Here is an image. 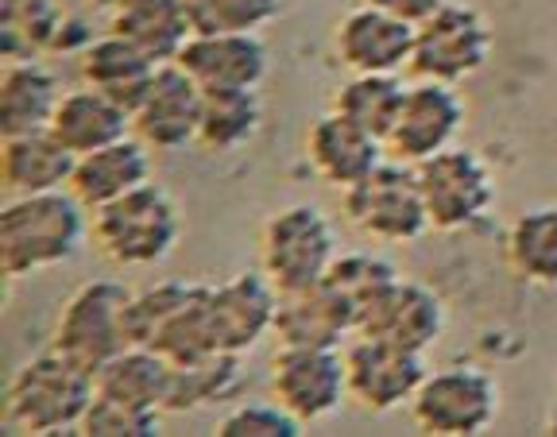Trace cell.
<instances>
[{"label": "cell", "mask_w": 557, "mask_h": 437, "mask_svg": "<svg viewBox=\"0 0 557 437\" xmlns=\"http://www.w3.org/2000/svg\"><path fill=\"white\" fill-rule=\"evenodd\" d=\"M86 213L70 190L16 193L0 210V272L27 279L70 263L89 237Z\"/></svg>", "instance_id": "cell-1"}, {"label": "cell", "mask_w": 557, "mask_h": 437, "mask_svg": "<svg viewBox=\"0 0 557 437\" xmlns=\"http://www.w3.org/2000/svg\"><path fill=\"white\" fill-rule=\"evenodd\" d=\"M97 395L94 372L47 349L16 367L4 391V429L9 434H78Z\"/></svg>", "instance_id": "cell-2"}, {"label": "cell", "mask_w": 557, "mask_h": 437, "mask_svg": "<svg viewBox=\"0 0 557 437\" xmlns=\"http://www.w3.org/2000/svg\"><path fill=\"white\" fill-rule=\"evenodd\" d=\"M178 237L183 217L159 183H144L89 217V240L116 267H156L178 248Z\"/></svg>", "instance_id": "cell-3"}, {"label": "cell", "mask_w": 557, "mask_h": 437, "mask_svg": "<svg viewBox=\"0 0 557 437\" xmlns=\"http://www.w3.org/2000/svg\"><path fill=\"white\" fill-rule=\"evenodd\" d=\"M337 255V233L310 201L283 205L260 228V272L275 283L278 295L322 283Z\"/></svg>", "instance_id": "cell-4"}, {"label": "cell", "mask_w": 557, "mask_h": 437, "mask_svg": "<svg viewBox=\"0 0 557 437\" xmlns=\"http://www.w3.org/2000/svg\"><path fill=\"white\" fill-rule=\"evenodd\" d=\"M348 225L375 245H410L430 228L418 171L399 159H383L372 175L341 190Z\"/></svg>", "instance_id": "cell-5"}, {"label": "cell", "mask_w": 557, "mask_h": 437, "mask_svg": "<svg viewBox=\"0 0 557 437\" xmlns=\"http://www.w3.org/2000/svg\"><path fill=\"white\" fill-rule=\"evenodd\" d=\"M128 298L132 290L113 279L82 283L54 317L51 349H59L62 357L89 367L97 376V367H104L116 352L128 349V325H124Z\"/></svg>", "instance_id": "cell-6"}, {"label": "cell", "mask_w": 557, "mask_h": 437, "mask_svg": "<svg viewBox=\"0 0 557 437\" xmlns=\"http://www.w3.org/2000/svg\"><path fill=\"white\" fill-rule=\"evenodd\" d=\"M499 414V387L484 367L445 364L426 372L410 399V419L430 437H476Z\"/></svg>", "instance_id": "cell-7"}, {"label": "cell", "mask_w": 557, "mask_h": 437, "mask_svg": "<svg viewBox=\"0 0 557 437\" xmlns=\"http://www.w3.org/2000/svg\"><path fill=\"white\" fill-rule=\"evenodd\" d=\"M487 59H492V27L472 4L445 0L434 16L414 27V54H410L414 78L461 86L484 71Z\"/></svg>", "instance_id": "cell-8"}, {"label": "cell", "mask_w": 557, "mask_h": 437, "mask_svg": "<svg viewBox=\"0 0 557 437\" xmlns=\"http://www.w3.org/2000/svg\"><path fill=\"white\" fill-rule=\"evenodd\" d=\"M414 171L434 233H465V228L480 225L492 210V201H496L492 166L461 143L437 151L434 159L418 163Z\"/></svg>", "instance_id": "cell-9"}, {"label": "cell", "mask_w": 557, "mask_h": 437, "mask_svg": "<svg viewBox=\"0 0 557 437\" xmlns=\"http://www.w3.org/2000/svg\"><path fill=\"white\" fill-rule=\"evenodd\" d=\"M271 399L302 426L325 422L348 399L345 352L341 349H275L268 372Z\"/></svg>", "instance_id": "cell-10"}, {"label": "cell", "mask_w": 557, "mask_h": 437, "mask_svg": "<svg viewBox=\"0 0 557 437\" xmlns=\"http://www.w3.org/2000/svg\"><path fill=\"white\" fill-rule=\"evenodd\" d=\"M422 357L426 352H410L357 333V341L345 349L348 399L368 414H392L399 407H410L430 372Z\"/></svg>", "instance_id": "cell-11"}, {"label": "cell", "mask_w": 557, "mask_h": 437, "mask_svg": "<svg viewBox=\"0 0 557 437\" xmlns=\"http://www.w3.org/2000/svg\"><path fill=\"white\" fill-rule=\"evenodd\" d=\"M465 116H469V109H465V97L457 93V86L414 78L403 97L399 121L387 136V155L410 166L426 163L437 151L457 143Z\"/></svg>", "instance_id": "cell-12"}, {"label": "cell", "mask_w": 557, "mask_h": 437, "mask_svg": "<svg viewBox=\"0 0 557 437\" xmlns=\"http://www.w3.org/2000/svg\"><path fill=\"white\" fill-rule=\"evenodd\" d=\"M201 89L178 62H163L151 78L148 93L132 109V136L151 151H183L198 140L201 121Z\"/></svg>", "instance_id": "cell-13"}, {"label": "cell", "mask_w": 557, "mask_h": 437, "mask_svg": "<svg viewBox=\"0 0 557 437\" xmlns=\"http://www.w3.org/2000/svg\"><path fill=\"white\" fill-rule=\"evenodd\" d=\"M178 66L194 78L201 93H236V89H260L268 78V47L260 32H218L186 39Z\"/></svg>", "instance_id": "cell-14"}, {"label": "cell", "mask_w": 557, "mask_h": 437, "mask_svg": "<svg viewBox=\"0 0 557 437\" xmlns=\"http://www.w3.org/2000/svg\"><path fill=\"white\" fill-rule=\"evenodd\" d=\"M278 287L263 272H240L225 283H209V322L221 352L244 357L271 337Z\"/></svg>", "instance_id": "cell-15"}, {"label": "cell", "mask_w": 557, "mask_h": 437, "mask_svg": "<svg viewBox=\"0 0 557 437\" xmlns=\"http://www.w3.org/2000/svg\"><path fill=\"white\" fill-rule=\"evenodd\" d=\"M333 47L348 74H403L414 54V24L357 4L341 16Z\"/></svg>", "instance_id": "cell-16"}, {"label": "cell", "mask_w": 557, "mask_h": 437, "mask_svg": "<svg viewBox=\"0 0 557 437\" xmlns=\"http://www.w3.org/2000/svg\"><path fill=\"white\" fill-rule=\"evenodd\" d=\"M387 159V143L375 140L372 132L352 124L341 113H325L310 124L306 132V163L325 186L333 190H348L360 178H368L375 166Z\"/></svg>", "instance_id": "cell-17"}, {"label": "cell", "mask_w": 557, "mask_h": 437, "mask_svg": "<svg viewBox=\"0 0 557 437\" xmlns=\"http://www.w3.org/2000/svg\"><path fill=\"white\" fill-rule=\"evenodd\" d=\"M357 333L360 337H375V341L399 345V349L410 352H426L445 333V302L426 283L399 279L368 310Z\"/></svg>", "instance_id": "cell-18"}, {"label": "cell", "mask_w": 557, "mask_h": 437, "mask_svg": "<svg viewBox=\"0 0 557 437\" xmlns=\"http://www.w3.org/2000/svg\"><path fill=\"white\" fill-rule=\"evenodd\" d=\"M271 337L278 349H341L345 337H357V325L325 283H313L278 295Z\"/></svg>", "instance_id": "cell-19"}, {"label": "cell", "mask_w": 557, "mask_h": 437, "mask_svg": "<svg viewBox=\"0 0 557 437\" xmlns=\"http://www.w3.org/2000/svg\"><path fill=\"white\" fill-rule=\"evenodd\" d=\"M144 183H151V148L144 140H136V136H124V140L109 143V148L78 155L70 193L94 213L101 205H109V201H121L124 193L139 190Z\"/></svg>", "instance_id": "cell-20"}, {"label": "cell", "mask_w": 557, "mask_h": 437, "mask_svg": "<svg viewBox=\"0 0 557 437\" xmlns=\"http://www.w3.org/2000/svg\"><path fill=\"white\" fill-rule=\"evenodd\" d=\"M74 166H78V155L51 128L4 136V143H0V178H4V190L12 198L16 193L70 190Z\"/></svg>", "instance_id": "cell-21"}, {"label": "cell", "mask_w": 557, "mask_h": 437, "mask_svg": "<svg viewBox=\"0 0 557 437\" xmlns=\"http://www.w3.org/2000/svg\"><path fill=\"white\" fill-rule=\"evenodd\" d=\"M156 71H159L156 59H148L139 47H132L128 39L113 36V32L97 36L94 43L78 54L82 86L97 89V93H104V97H113L116 105H124L128 113L139 105V97L148 93Z\"/></svg>", "instance_id": "cell-22"}, {"label": "cell", "mask_w": 557, "mask_h": 437, "mask_svg": "<svg viewBox=\"0 0 557 437\" xmlns=\"http://www.w3.org/2000/svg\"><path fill=\"white\" fill-rule=\"evenodd\" d=\"M62 101V86L51 66L39 59H9L0 74V136L51 128Z\"/></svg>", "instance_id": "cell-23"}, {"label": "cell", "mask_w": 557, "mask_h": 437, "mask_svg": "<svg viewBox=\"0 0 557 437\" xmlns=\"http://www.w3.org/2000/svg\"><path fill=\"white\" fill-rule=\"evenodd\" d=\"M109 32L128 39L159 66L178 59L186 39L194 36L183 0H121L109 9Z\"/></svg>", "instance_id": "cell-24"}, {"label": "cell", "mask_w": 557, "mask_h": 437, "mask_svg": "<svg viewBox=\"0 0 557 437\" xmlns=\"http://www.w3.org/2000/svg\"><path fill=\"white\" fill-rule=\"evenodd\" d=\"M51 132L74 155H86V151L109 148V143L132 136V113L116 105L113 97L78 86L62 93L59 109L51 116Z\"/></svg>", "instance_id": "cell-25"}, {"label": "cell", "mask_w": 557, "mask_h": 437, "mask_svg": "<svg viewBox=\"0 0 557 437\" xmlns=\"http://www.w3.org/2000/svg\"><path fill=\"white\" fill-rule=\"evenodd\" d=\"M504 255L515 279L557 287V205H531L507 225Z\"/></svg>", "instance_id": "cell-26"}, {"label": "cell", "mask_w": 557, "mask_h": 437, "mask_svg": "<svg viewBox=\"0 0 557 437\" xmlns=\"http://www.w3.org/2000/svg\"><path fill=\"white\" fill-rule=\"evenodd\" d=\"M94 384L97 395L132 402V407H148V411H163L166 384H171V360L159 357L156 349H144V345H128L104 367H97Z\"/></svg>", "instance_id": "cell-27"}, {"label": "cell", "mask_w": 557, "mask_h": 437, "mask_svg": "<svg viewBox=\"0 0 557 437\" xmlns=\"http://www.w3.org/2000/svg\"><path fill=\"white\" fill-rule=\"evenodd\" d=\"M263 121L260 89H236V93H206L201 97V121L194 148L209 155H233L256 140Z\"/></svg>", "instance_id": "cell-28"}, {"label": "cell", "mask_w": 557, "mask_h": 437, "mask_svg": "<svg viewBox=\"0 0 557 437\" xmlns=\"http://www.w3.org/2000/svg\"><path fill=\"white\" fill-rule=\"evenodd\" d=\"M403 97H407V86L399 74H348L345 86L333 93V113L348 116L352 124L372 132L375 140L387 143L399 121Z\"/></svg>", "instance_id": "cell-29"}, {"label": "cell", "mask_w": 557, "mask_h": 437, "mask_svg": "<svg viewBox=\"0 0 557 437\" xmlns=\"http://www.w3.org/2000/svg\"><path fill=\"white\" fill-rule=\"evenodd\" d=\"M240 387V357L233 352H213V357L190 360V364H171V384H166V414H186L213 407L228 399Z\"/></svg>", "instance_id": "cell-30"}, {"label": "cell", "mask_w": 557, "mask_h": 437, "mask_svg": "<svg viewBox=\"0 0 557 437\" xmlns=\"http://www.w3.org/2000/svg\"><path fill=\"white\" fill-rule=\"evenodd\" d=\"M403 275L395 272L392 260H383V255H372V252H345L333 260V267L325 272V287L337 295V302L348 310L352 325L360 329L368 310L387 295V287H395Z\"/></svg>", "instance_id": "cell-31"}, {"label": "cell", "mask_w": 557, "mask_h": 437, "mask_svg": "<svg viewBox=\"0 0 557 437\" xmlns=\"http://www.w3.org/2000/svg\"><path fill=\"white\" fill-rule=\"evenodd\" d=\"M66 12L59 0H4V59H39L54 51Z\"/></svg>", "instance_id": "cell-32"}, {"label": "cell", "mask_w": 557, "mask_h": 437, "mask_svg": "<svg viewBox=\"0 0 557 437\" xmlns=\"http://www.w3.org/2000/svg\"><path fill=\"white\" fill-rule=\"evenodd\" d=\"M151 349L171 364H190V360L221 352L218 337H213V322H209V283H194L183 310L166 322V329L159 333V341Z\"/></svg>", "instance_id": "cell-33"}, {"label": "cell", "mask_w": 557, "mask_h": 437, "mask_svg": "<svg viewBox=\"0 0 557 437\" xmlns=\"http://www.w3.org/2000/svg\"><path fill=\"white\" fill-rule=\"evenodd\" d=\"M194 283H183V279H163V283H151L144 290H132L128 298V310H124V325H128V345H151L159 341V333L166 329L183 302L190 298Z\"/></svg>", "instance_id": "cell-34"}, {"label": "cell", "mask_w": 557, "mask_h": 437, "mask_svg": "<svg viewBox=\"0 0 557 437\" xmlns=\"http://www.w3.org/2000/svg\"><path fill=\"white\" fill-rule=\"evenodd\" d=\"M190 27L201 36L218 32H260L278 16L283 0H183Z\"/></svg>", "instance_id": "cell-35"}, {"label": "cell", "mask_w": 557, "mask_h": 437, "mask_svg": "<svg viewBox=\"0 0 557 437\" xmlns=\"http://www.w3.org/2000/svg\"><path fill=\"white\" fill-rule=\"evenodd\" d=\"M159 426H163V411H148V407H132V402L109 399V395H94L78 434H86V437H156V434H163Z\"/></svg>", "instance_id": "cell-36"}, {"label": "cell", "mask_w": 557, "mask_h": 437, "mask_svg": "<svg viewBox=\"0 0 557 437\" xmlns=\"http://www.w3.org/2000/svg\"><path fill=\"white\" fill-rule=\"evenodd\" d=\"M218 434L221 437H298L302 434V422L290 411H283L275 399L244 402V407H233L218 422Z\"/></svg>", "instance_id": "cell-37"}, {"label": "cell", "mask_w": 557, "mask_h": 437, "mask_svg": "<svg viewBox=\"0 0 557 437\" xmlns=\"http://www.w3.org/2000/svg\"><path fill=\"white\" fill-rule=\"evenodd\" d=\"M360 4H368V9H380V12H387V16L407 20V24L418 27L422 20L434 16L445 0H360Z\"/></svg>", "instance_id": "cell-38"}, {"label": "cell", "mask_w": 557, "mask_h": 437, "mask_svg": "<svg viewBox=\"0 0 557 437\" xmlns=\"http://www.w3.org/2000/svg\"><path fill=\"white\" fill-rule=\"evenodd\" d=\"M546 434L557 437V402H554V411H549V419H546Z\"/></svg>", "instance_id": "cell-39"}, {"label": "cell", "mask_w": 557, "mask_h": 437, "mask_svg": "<svg viewBox=\"0 0 557 437\" xmlns=\"http://www.w3.org/2000/svg\"><path fill=\"white\" fill-rule=\"evenodd\" d=\"M89 4H97V9H116L121 0H89Z\"/></svg>", "instance_id": "cell-40"}]
</instances>
